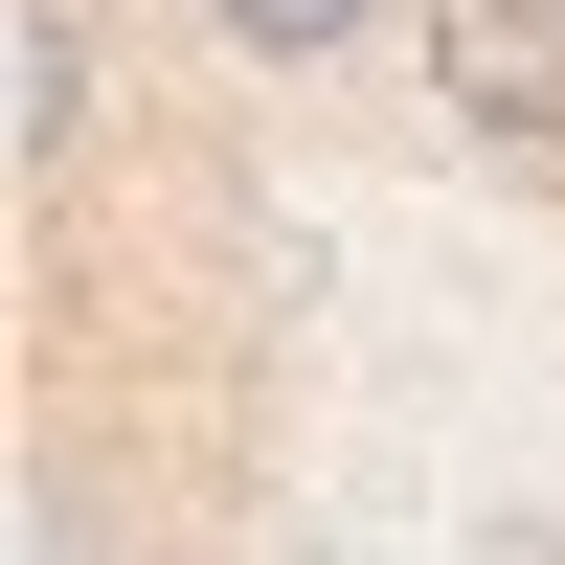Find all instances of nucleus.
I'll use <instances>...</instances> for the list:
<instances>
[{"label": "nucleus", "instance_id": "nucleus-4", "mask_svg": "<svg viewBox=\"0 0 565 565\" xmlns=\"http://www.w3.org/2000/svg\"><path fill=\"white\" fill-rule=\"evenodd\" d=\"M476 565H565V521H498V543H476Z\"/></svg>", "mask_w": 565, "mask_h": 565}, {"label": "nucleus", "instance_id": "nucleus-3", "mask_svg": "<svg viewBox=\"0 0 565 565\" xmlns=\"http://www.w3.org/2000/svg\"><path fill=\"white\" fill-rule=\"evenodd\" d=\"M23 159H45V181L90 159V23H68V0L23 23Z\"/></svg>", "mask_w": 565, "mask_h": 565}, {"label": "nucleus", "instance_id": "nucleus-2", "mask_svg": "<svg viewBox=\"0 0 565 565\" xmlns=\"http://www.w3.org/2000/svg\"><path fill=\"white\" fill-rule=\"evenodd\" d=\"M385 23H430V0H204V45H249V68H340Z\"/></svg>", "mask_w": 565, "mask_h": 565}, {"label": "nucleus", "instance_id": "nucleus-1", "mask_svg": "<svg viewBox=\"0 0 565 565\" xmlns=\"http://www.w3.org/2000/svg\"><path fill=\"white\" fill-rule=\"evenodd\" d=\"M430 114L476 136V159H565V0H430Z\"/></svg>", "mask_w": 565, "mask_h": 565}]
</instances>
